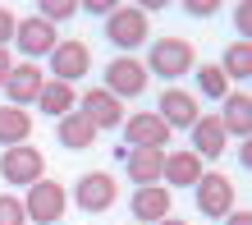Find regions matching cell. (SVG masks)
Listing matches in <instances>:
<instances>
[{"instance_id":"obj_1","label":"cell","mask_w":252,"mask_h":225,"mask_svg":"<svg viewBox=\"0 0 252 225\" xmlns=\"http://www.w3.org/2000/svg\"><path fill=\"white\" fill-rule=\"evenodd\" d=\"M23 212L32 225H60L64 212H69V193L64 184H55L51 175H41L32 188H28V198H23Z\"/></svg>"},{"instance_id":"obj_2","label":"cell","mask_w":252,"mask_h":225,"mask_svg":"<svg viewBox=\"0 0 252 225\" xmlns=\"http://www.w3.org/2000/svg\"><path fill=\"white\" fill-rule=\"evenodd\" d=\"M192 198H197V212L206 221H225L234 212V202H239V188L229 184V175L220 170H206L197 184H192Z\"/></svg>"},{"instance_id":"obj_3","label":"cell","mask_w":252,"mask_h":225,"mask_svg":"<svg viewBox=\"0 0 252 225\" xmlns=\"http://www.w3.org/2000/svg\"><path fill=\"white\" fill-rule=\"evenodd\" d=\"M147 74H156V78H184L192 69V41L184 37H160L147 46Z\"/></svg>"},{"instance_id":"obj_4","label":"cell","mask_w":252,"mask_h":225,"mask_svg":"<svg viewBox=\"0 0 252 225\" xmlns=\"http://www.w3.org/2000/svg\"><path fill=\"white\" fill-rule=\"evenodd\" d=\"M41 175H46V156H41L32 143L5 147V152H0V179H5L9 188H32Z\"/></svg>"},{"instance_id":"obj_5","label":"cell","mask_w":252,"mask_h":225,"mask_svg":"<svg viewBox=\"0 0 252 225\" xmlns=\"http://www.w3.org/2000/svg\"><path fill=\"white\" fill-rule=\"evenodd\" d=\"M115 198H120V179L110 170H87L78 184H73V202H78V212H87V216L110 212Z\"/></svg>"},{"instance_id":"obj_6","label":"cell","mask_w":252,"mask_h":225,"mask_svg":"<svg viewBox=\"0 0 252 225\" xmlns=\"http://www.w3.org/2000/svg\"><path fill=\"white\" fill-rule=\"evenodd\" d=\"M106 37L115 51H133L147 41V14L138 5H115V14L106 19Z\"/></svg>"},{"instance_id":"obj_7","label":"cell","mask_w":252,"mask_h":225,"mask_svg":"<svg viewBox=\"0 0 252 225\" xmlns=\"http://www.w3.org/2000/svg\"><path fill=\"white\" fill-rule=\"evenodd\" d=\"M55 28L46 23V19H37V14H28V19H19L14 23V46H19V55L32 65V60H41V55H51L55 51Z\"/></svg>"},{"instance_id":"obj_8","label":"cell","mask_w":252,"mask_h":225,"mask_svg":"<svg viewBox=\"0 0 252 225\" xmlns=\"http://www.w3.org/2000/svg\"><path fill=\"white\" fill-rule=\"evenodd\" d=\"M106 92L110 97H142L147 92V69H142V60H133V55H115L110 65H106Z\"/></svg>"},{"instance_id":"obj_9","label":"cell","mask_w":252,"mask_h":225,"mask_svg":"<svg viewBox=\"0 0 252 225\" xmlns=\"http://www.w3.org/2000/svg\"><path fill=\"white\" fill-rule=\"evenodd\" d=\"M46 60H51V78L69 83V87H73V78H87V69H92V51L83 41H55V51Z\"/></svg>"},{"instance_id":"obj_10","label":"cell","mask_w":252,"mask_h":225,"mask_svg":"<svg viewBox=\"0 0 252 225\" xmlns=\"http://www.w3.org/2000/svg\"><path fill=\"white\" fill-rule=\"evenodd\" d=\"M170 133H174V129H170L156 111L124 115V147H165V143H170Z\"/></svg>"},{"instance_id":"obj_11","label":"cell","mask_w":252,"mask_h":225,"mask_svg":"<svg viewBox=\"0 0 252 225\" xmlns=\"http://www.w3.org/2000/svg\"><path fill=\"white\" fill-rule=\"evenodd\" d=\"M188 133H192L188 152H197L202 161H216V156L229 152V133H225V124H220V115H197V124H192Z\"/></svg>"},{"instance_id":"obj_12","label":"cell","mask_w":252,"mask_h":225,"mask_svg":"<svg viewBox=\"0 0 252 225\" xmlns=\"http://www.w3.org/2000/svg\"><path fill=\"white\" fill-rule=\"evenodd\" d=\"M160 170H165V147H128L124 152V175L138 188L160 184Z\"/></svg>"},{"instance_id":"obj_13","label":"cell","mask_w":252,"mask_h":225,"mask_svg":"<svg viewBox=\"0 0 252 225\" xmlns=\"http://www.w3.org/2000/svg\"><path fill=\"white\" fill-rule=\"evenodd\" d=\"M41 87H46V74H41L37 65H14L9 69V78H5V92H9V106H19V111H28L32 101L41 97Z\"/></svg>"},{"instance_id":"obj_14","label":"cell","mask_w":252,"mask_h":225,"mask_svg":"<svg viewBox=\"0 0 252 225\" xmlns=\"http://www.w3.org/2000/svg\"><path fill=\"white\" fill-rule=\"evenodd\" d=\"M170 207H174V193L170 188H160V184H147L133 193V202H128V212L138 225H156V221H165L170 216Z\"/></svg>"},{"instance_id":"obj_15","label":"cell","mask_w":252,"mask_h":225,"mask_svg":"<svg viewBox=\"0 0 252 225\" xmlns=\"http://www.w3.org/2000/svg\"><path fill=\"white\" fill-rule=\"evenodd\" d=\"M156 115L165 119L170 129H192V124H197V115H202V106L192 101V92H184V87H165Z\"/></svg>"},{"instance_id":"obj_16","label":"cell","mask_w":252,"mask_h":225,"mask_svg":"<svg viewBox=\"0 0 252 225\" xmlns=\"http://www.w3.org/2000/svg\"><path fill=\"white\" fill-rule=\"evenodd\" d=\"M83 115L96 124V133H101V129H120V124H124V106H120V97H110L106 87H87V92H83Z\"/></svg>"},{"instance_id":"obj_17","label":"cell","mask_w":252,"mask_h":225,"mask_svg":"<svg viewBox=\"0 0 252 225\" xmlns=\"http://www.w3.org/2000/svg\"><path fill=\"white\" fill-rule=\"evenodd\" d=\"M202 175H206V166H202L197 152H165V170H160V179H165V184H174V188H192Z\"/></svg>"},{"instance_id":"obj_18","label":"cell","mask_w":252,"mask_h":225,"mask_svg":"<svg viewBox=\"0 0 252 225\" xmlns=\"http://www.w3.org/2000/svg\"><path fill=\"white\" fill-rule=\"evenodd\" d=\"M55 138H60V147H69V152H87V147L96 143V124L83 111H69L60 124H55Z\"/></svg>"},{"instance_id":"obj_19","label":"cell","mask_w":252,"mask_h":225,"mask_svg":"<svg viewBox=\"0 0 252 225\" xmlns=\"http://www.w3.org/2000/svg\"><path fill=\"white\" fill-rule=\"evenodd\" d=\"M220 124H225V133H229V138H243V143H248V133H252V97L243 92V87L225 97V111H220Z\"/></svg>"},{"instance_id":"obj_20","label":"cell","mask_w":252,"mask_h":225,"mask_svg":"<svg viewBox=\"0 0 252 225\" xmlns=\"http://www.w3.org/2000/svg\"><path fill=\"white\" fill-rule=\"evenodd\" d=\"M32 138V115L19 106H0V147H23Z\"/></svg>"},{"instance_id":"obj_21","label":"cell","mask_w":252,"mask_h":225,"mask_svg":"<svg viewBox=\"0 0 252 225\" xmlns=\"http://www.w3.org/2000/svg\"><path fill=\"white\" fill-rule=\"evenodd\" d=\"M37 106H41V115H55V119H64L69 111H78V97H73V87L69 83H46L41 87V97H37Z\"/></svg>"},{"instance_id":"obj_22","label":"cell","mask_w":252,"mask_h":225,"mask_svg":"<svg viewBox=\"0 0 252 225\" xmlns=\"http://www.w3.org/2000/svg\"><path fill=\"white\" fill-rule=\"evenodd\" d=\"M220 74L225 78H252V41H229V51L225 60H220Z\"/></svg>"},{"instance_id":"obj_23","label":"cell","mask_w":252,"mask_h":225,"mask_svg":"<svg viewBox=\"0 0 252 225\" xmlns=\"http://www.w3.org/2000/svg\"><path fill=\"white\" fill-rule=\"evenodd\" d=\"M197 92L211 97V101H225L229 97V78L220 74V65H197Z\"/></svg>"},{"instance_id":"obj_24","label":"cell","mask_w":252,"mask_h":225,"mask_svg":"<svg viewBox=\"0 0 252 225\" xmlns=\"http://www.w3.org/2000/svg\"><path fill=\"white\" fill-rule=\"evenodd\" d=\"M73 14H78V0H41V5H37V19H46L51 28L73 19Z\"/></svg>"},{"instance_id":"obj_25","label":"cell","mask_w":252,"mask_h":225,"mask_svg":"<svg viewBox=\"0 0 252 225\" xmlns=\"http://www.w3.org/2000/svg\"><path fill=\"white\" fill-rule=\"evenodd\" d=\"M0 225H28L23 198H14V193H0Z\"/></svg>"},{"instance_id":"obj_26","label":"cell","mask_w":252,"mask_h":225,"mask_svg":"<svg viewBox=\"0 0 252 225\" xmlns=\"http://www.w3.org/2000/svg\"><path fill=\"white\" fill-rule=\"evenodd\" d=\"M14 23H19V19H14L5 5H0V51H9V46H14Z\"/></svg>"},{"instance_id":"obj_27","label":"cell","mask_w":252,"mask_h":225,"mask_svg":"<svg viewBox=\"0 0 252 225\" xmlns=\"http://www.w3.org/2000/svg\"><path fill=\"white\" fill-rule=\"evenodd\" d=\"M234 28H239V41H248V37H252V9H248V5L234 9Z\"/></svg>"},{"instance_id":"obj_28","label":"cell","mask_w":252,"mask_h":225,"mask_svg":"<svg viewBox=\"0 0 252 225\" xmlns=\"http://www.w3.org/2000/svg\"><path fill=\"white\" fill-rule=\"evenodd\" d=\"M115 5H120V0H83V9H87V14H96V19H110Z\"/></svg>"},{"instance_id":"obj_29","label":"cell","mask_w":252,"mask_h":225,"mask_svg":"<svg viewBox=\"0 0 252 225\" xmlns=\"http://www.w3.org/2000/svg\"><path fill=\"white\" fill-rule=\"evenodd\" d=\"M184 9H188V14H197V19H211V14L220 9V0H188Z\"/></svg>"},{"instance_id":"obj_30","label":"cell","mask_w":252,"mask_h":225,"mask_svg":"<svg viewBox=\"0 0 252 225\" xmlns=\"http://www.w3.org/2000/svg\"><path fill=\"white\" fill-rule=\"evenodd\" d=\"M225 225H252V212H243V207H234V212L225 216Z\"/></svg>"},{"instance_id":"obj_31","label":"cell","mask_w":252,"mask_h":225,"mask_svg":"<svg viewBox=\"0 0 252 225\" xmlns=\"http://www.w3.org/2000/svg\"><path fill=\"white\" fill-rule=\"evenodd\" d=\"M9 69H14V60H9V51H0V87H5V78H9Z\"/></svg>"},{"instance_id":"obj_32","label":"cell","mask_w":252,"mask_h":225,"mask_svg":"<svg viewBox=\"0 0 252 225\" xmlns=\"http://www.w3.org/2000/svg\"><path fill=\"white\" fill-rule=\"evenodd\" d=\"M156 225H188V221H179V216H165V221H156Z\"/></svg>"}]
</instances>
